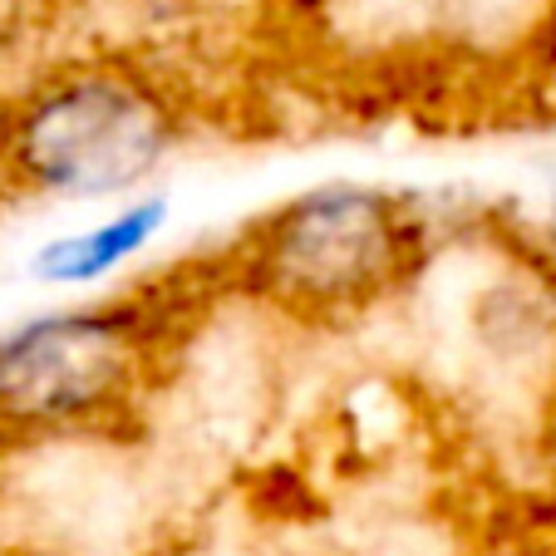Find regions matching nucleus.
Here are the masks:
<instances>
[{
	"instance_id": "nucleus-1",
	"label": "nucleus",
	"mask_w": 556,
	"mask_h": 556,
	"mask_svg": "<svg viewBox=\"0 0 556 556\" xmlns=\"http://www.w3.org/2000/svg\"><path fill=\"white\" fill-rule=\"evenodd\" d=\"M198 79L89 50H45L0 85V192L50 207H114L153 192L198 143Z\"/></svg>"
},
{
	"instance_id": "nucleus-2",
	"label": "nucleus",
	"mask_w": 556,
	"mask_h": 556,
	"mask_svg": "<svg viewBox=\"0 0 556 556\" xmlns=\"http://www.w3.org/2000/svg\"><path fill=\"white\" fill-rule=\"evenodd\" d=\"M448 237L414 188L330 178L266 207L217 262V286L281 326L345 330L409 301Z\"/></svg>"
},
{
	"instance_id": "nucleus-3",
	"label": "nucleus",
	"mask_w": 556,
	"mask_h": 556,
	"mask_svg": "<svg viewBox=\"0 0 556 556\" xmlns=\"http://www.w3.org/2000/svg\"><path fill=\"white\" fill-rule=\"evenodd\" d=\"M198 295L148 281L0 326V448L124 433L163 394Z\"/></svg>"
},
{
	"instance_id": "nucleus-4",
	"label": "nucleus",
	"mask_w": 556,
	"mask_h": 556,
	"mask_svg": "<svg viewBox=\"0 0 556 556\" xmlns=\"http://www.w3.org/2000/svg\"><path fill=\"white\" fill-rule=\"evenodd\" d=\"M173 227V198L163 188L124 198L114 207H94V217L79 227H64L45 237L25 256V281L54 295H99L118 276L138 271Z\"/></svg>"
},
{
	"instance_id": "nucleus-5",
	"label": "nucleus",
	"mask_w": 556,
	"mask_h": 556,
	"mask_svg": "<svg viewBox=\"0 0 556 556\" xmlns=\"http://www.w3.org/2000/svg\"><path fill=\"white\" fill-rule=\"evenodd\" d=\"M202 30V0H54V35H70L60 50L118 54L192 74Z\"/></svg>"
},
{
	"instance_id": "nucleus-6",
	"label": "nucleus",
	"mask_w": 556,
	"mask_h": 556,
	"mask_svg": "<svg viewBox=\"0 0 556 556\" xmlns=\"http://www.w3.org/2000/svg\"><path fill=\"white\" fill-rule=\"evenodd\" d=\"M54 35V0H0V79L11 85Z\"/></svg>"
}]
</instances>
